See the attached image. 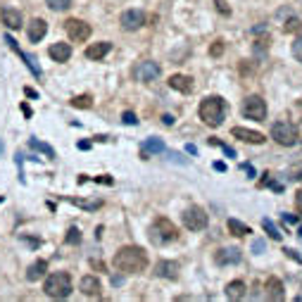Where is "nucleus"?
Listing matches in <instances>:
<instances>
[{"label":"nucleus","instance_id":"obj_1","mask_svg":"<svg viewBox=\"0 0 302 302\" xmlns=\"http://www.w3.org/2000/svg\"><path fill=\"white\" fill-rule=\"evenodd\" d=\"M115 267L119 271H124V274H138L147 267V255L143 248H122L119 252L115 255Z\"/></svg>","mask_w":302,"mask_h":302},{"label":"nucleus","instance_id":"obj_2","mask_svg":"<svg viewBox=\"0 0 302 302\" xmlns=\"http://www.w3.org/2000/svg\"><path fill=\"white\" fill-rule=\"evenodd\" d=\"M200 119L209 126H221L226 117V100L219 98V95H207L205 100L200 102Z\"/></svg>","mask_w":302,"mask_h":302},{"label":"nucleus","instance_id":"obj_3","mask_svg":"<svg viewBox=\"0 0 302 302\" xmlns=\"http://www.w3.org/2000/svg\"><path fill=\"white\" fill-rule=\"evenodd\" d=\"M48 297H53V300H64V297H69L71 293V276L67 271H55L46 279V286H43Z\"/></svg>","mask_w":302,"mask_h":302},{"label":"nucleus","instance_id":"obj_4","mask_svg":"<svg viewBox=\"0 0 302 302\" xmlns=\"http://www.w3.org/2000/svg\"><path fill=\"white\" fill-rule=\"evenodd\" d=\"M150 238H153V243H160V245H164V243L176 240L178 238V231H176V226L171 224L167 217H160V219H155V224H153V229H150Z\"/></svg>","mask_w":302,"mask_h":302},{"label":"nucleus","instance_id":"obj_5","mask_svg":"<svg viewBox=\"0 0 302 302\" xmlns=\"http://www.w3.org/2000/svg\"><path fill=\"white\" fill-rule=\"evenodd\" d=\"M271 138L276 140L279 145L290 147L297 143V129L290 122H276V124L271 126Z\"/></svg>","mask_w":302,"mask_h":302},{"label":"nucleus","instance_id":"obj_6","mask_svg":"<svg viewBox=\"0 0 302 302\" xmlns=\"http://www.w3.org/2000/svg\"><path fill=\"white\" fill-rule=\"evenodd\" d=\"M243 115L248 117V119H255V122H264V117H267V102L259 95H248L245 102H243Z\"/></svg>","mask_w":302,"mask_h":302},{"label":"nucleus","instance_id":"obj_7","mask_svg":"<svg viewBox=\"0 0 302 302\" xmlns=\"http://www.w3.org/2000/svg\"><path fill=\"white\" fill-rule=\"evenodd\" d=\"M64 29H67V36H69L74 43H84L91 36V24L81 22V19H67L64 22Z\"/></svg>","mask_w":302,"mask_h":302},{"label":"nucleus","instance_id":"obj_8","mask_svg":"<svg viewBox=\"0 0 302 302\" xmlns=\"http://www.w3.org/2000/svg\"><path fill=\"white\" fill-rule=\"evenodd\" d=\"M183 224H186V229H191V231H202L205 226H207V214H205V209L202 207H188L186 212H183Z\"/></svg>","mask_w":302,"mask_h":302},{"label":"nucleus","instance_id":"obj_9","mask_svg":"<svg viewBox=\"0 0 302 302\" xmlns=\"http://www.w3.org/2000/svg\"><path fill=\"white\" fill-rule=\"evenodd\" d=\"M157 77H160V67H157L153 60H143V62H138L133 67V79H136V81L147 84V81H153V79H157Z\"/></svg>","mask_w":302,"mask_h":302},{"label":"nucleus","instance_id":"obj_10","mask_svg":"<svg viewBox=\"0 0 302 302\" xmlns=\"http://www.w3.org/2000/svg\"><path fill=\"white\" fill-rule=\"evenodd\" d=\"M119 22L124 26V31H136L145 24V15H143V10H126Z\"/></svg>","mask_w":302,"mask_h":302},{"label":"nucleus","instance_id":"obj_11","mask_svg":"<svg viewBox=\"0 0 302 302\" xmlns=\"http://www.w3.org/2000/svg\"><path fill=\"white\" fill-rule=\"evenodd\" d=\"M231 133H233V138L245 140V143H252V145H262L264 140H267V136H262L259 131H250V129H243V126H236Z\"/></svg>","mask_w":302,"mask_h":302},{"label":"nucleus","instance_id":"obj_12","mask_svg":"<svg viewBox=\"0 0 302 302\" xmlns=\"http://www.w3.org/2000/svg\"><path fill=\"white\" fill-rule=\"evenodd\" d=\"M214 259H217V264H221V267H229V264H238L240 259H243V252H240L238 248H224L214 255Z\"/></svg>","mask_w":302,"mask_h":302},{"label":"nucleus","instance_id":"obj_13","mask_svg":"<svg viewBox=\"0 0 302 302\" xmlns=\"http://www.w3.org/2000/svg\"><path fill=\"white\" fill-rule=\"evenodd\" d=\"M48 33V24L43 22V19H31L29 22V29H26V36H29V41L31 43H39V41H43V36Z\"/></svg>","mask_w":302,"mask_h":302},{"label":"nucleus","instance_id":"obj_14","mask_svg":"<svg viewBox=\"0 0 302 302\" xmlns=\"http://www.w3.org/2000/svg\"><path fill=\"white\" fill-rule=\"evenodd\" d=\"M79 288H81V293L88 295V297H98V295H100V290H102L100 281L95 279V276H84V279H81V283H79Z\"/></svg>","mask_w":302,"mask_h":302},{"label":"nucleus","instance_id":"obj_15","mask_svg":"<svg viewBox=\"0 0 302 302\" xmlns=\"http://www.w3.org/2000/svg\"><path fill=\"white\" fill-rule=\"evenodd\" d=\"M167 84H169V88L181 91V93H191V91H193V79L183 77V74H174V77H169Z\"/></svg>","mask_w":302,"mask_h":302},{"label":"nucleus","instance_id":"obj_16","mask_svg":"<svg viewBox=\"0 0 302 302\" xmlns=\"http://www.w3.org/2000/svg\"><path fill=\"white\" fill-rule=\"evenodd\" d=\"M155 274L157 276H162V279H178V264L176 262H169V259H162V262H157L155 267Z\"/></svg>","mask_w":302,"mask_h":302},{"label":"nucleus","instance_id":"obj_17","mask_svg":"<svg viewBox=\"0 0 302 302\" xmlns=\"http://www.w3.org/2000/svg\"><path fill=\"white\" fill-rule=\"evenodd\" d=\"M109 50H112V43H107V41H102V43H93V46L86 48V57H88V60H102Z\"/></svg>","mask_w":302,"mask_h":302},{"label":"nucleus","instance_id":"obj_18","mask_svg":"<svg viewBox=\"0 0 302 302\" xmlns=\"http://www.w3.org/2000/svg\"><path fill=\"white\" fill-rule=\"evenodd\" d=\"M267 297L274 302H281L286 297V290H283V283L279 279H269L267 281Z\"/></svg>","mask_w":302,"mask_h":302},{"label":"nucleus","instance_id":"obj_19","mask_svg":"<svg viewBox=\"0 0 302 302\" xmlns=\"http://www.w3.org/2000/svg\"><path fill=\"white\" fill-rule=\"evenodd\" d=\"M48 53H50V57H53L55 62H67L71 57V48L67 43H53Z\"/></svg>","mask_w":302,"mask_h":302},{"label":"nucleus","instance_id":"obj_20","mask_svg":"<svg viewBox=\"0 0 302 302\" xmlns=\"http://www.w3.org/2000/svg\"><path fill=\"white\" fill-rule=\"evenodd\" d=\"M0 17H3V24L10 26V29H19V26H22V15H19L17 10H12V8H5L3 12H0Z\"/></svg>","mask_w":302,"mask_h":302},{"label":"nucleus","instance_id":"obj_21","mask_svg":"<svg viewBox=\"0 0 302 302\" xmlns=\"http://www.w3.org/2000/svg\"><path fill=\"white\" fill-rule=\"evenodd\" d=\"M46 271H48V262L46 259H39V262H33L31 267H29V271H26V279L29 281H39L46 276Z\"/></svg>","mask_w":302,"mask_h":302},{"label":"nucleus","instance_id":"obj_22","mask_svg":"<svg viewBox=\"0 0 302 302\" xmlns=\"http://www.w3.org/2000/svg\"><path fill=\"white\" fill-rule=\"evenodd\" d=\"M245 295V283L243 281H231L229 286H226V297L229 300H240Z\"/></svg>","mask_w":302,"mask_h":302},{"label":"nucleus","instance_id":"obj_23","mask_svg":"<svg viewBox=\"0 0 302 302\" xmlns=\"http://www.w3.org/2000/svg\"><path fill=\"white\" fill-rule=\"evenodd\" d=\"M153 153V155H157V153H164V143L160 138H147L145 143H143V157H147Z\"/></svg>","mask_w":302,"mask_h":302},{"label":"nucleus","instance_id":"obj_24","mask_svg":"<svg viewBox=\"0 0 302 302\" xmlns=\"http://www.w3.org/2000/svg\"><path fill=\"white\" fill-rule=\"evenodd\" d=\"M229 231H231L233 236H238V238H243V236H248V233H252V231H250V226L240 224L238 219H229Z\"/></svg>","mask_w":302,"mask_h":302},{"label":"nucleus","instance_id":"obj_25","mask_svg":"<svg viewBox=\"0 0 302 302\" xmlns=\"http://www.w3.org/2000/svg\"><path fill=\"white\" fill-rule=\"evenodd\" d=\"M29 145L33 147V150H41L43 155H48V160H55V150L48 143H41L39 138H29Z\"/></svg>","mask_w":302,"mask_h":302},{"label":"nucleus","instance_id":"obj_26","mask_svg":"<svg viewBox=\"0 0 302 302\" xmlns=\"http://www.w3.org/2000/svg\"><path fill=\"white\" fill-rule=\"evenodd\" d=\"M262 229L267 233H269V238L271 240H281V231L276 229V224L271 221V219H262Z\"/></svg>","mask_w":302,"mask_h":302},{"label":"nucleus","instance_id":"obj_27","mask_svg":"<svg viewBox=\"0 0 302 302\" xmlns=\"http://www.w3.org/2000/svg\"><path fill=\"white\" fill-rule=\"evenodd\" d=\"M46 5L55 12H64V10L71 8V0H46Z\"/></svg>","mask_w":302,"mask_h":302},{"label":"nucleus","instance_id":"obj_28","mask_svg":"<svg viewBox=\"0 0 302 302\" xmlns=\"http://www.w3.org/2000/svg\"><path fill=\"white\" fill-rule=\"evenodd\" d=\"M71 105L81 109H88L93 105V100H91V95H77V98H71Z\"/></svg>","mask_w":302,"mask_h":302},{"label":"nucleus","instance_id":"obj_29","mask_svg":"<svg viewBox=\"0 0 302 302\" xmlns=\"http://www.w3.org/2000/svg\"><path fill=\"white\" fill-rule=\"evenodd\" d=\"M300 29H302V22L297 17H290V19L283 24V31L286 33H295V31H300Z\"/></svg>","mask_w":302,"mask_h":302},{"label":"nucleus","instance_id":"obj_30","mask_svg":"<svg viewBox=\"0 0 302 302\" xmlns=\"http://www.w3.org/2000/svg\"><path fill=\"white\" fill-rule=\"evenodd\" d=\"M67 243H69V245H79V243H81V231H79L77 226H71L69 231H67Z\"/></svg>","mask_w":302,"mask_h":302},{"label":"nucleus","instance_id":"obj_31","mask_svg":"<svg viewBox=\"0 0 302 302\" xmlns=\"http://www.w3.org/2000/svg\"><path fill=\"white\" fill-rule=\"evenodd\" d=\"M74 205H79V207H84V209H98L102 205L100 200H95V202H86V200H77V198H69Z\"/></svg>","mask_w":302,"mask_h":302},{"label":"nucleus","instance_id":"obj_32","mask_svg":"<svg viewBox=\"0 0 302 302\" xmlns=\"http://www.w3.org/2000/svg\"><path fill=\"white\" fill-rule=\"evenodd\" d=\"M209 143H212V145H219V147H221V150H224V153H226V157H236V150H233V147H229V145H226V143H221V140H217V138H209Z\"/></svg>","mask_w":302,"mask_h":302},{"label":"nucleus","instance_id":"obj_33","mask_svg":"<svg viewBox=\"0 0 302 302\" xmlns=\"http://www.w3.org/2000/svg\"><path fill=\"white\" fill-rule=\"evenodd\" d=\"M267 50H269V39H262V41H257L255 43V53L257 55H264Z\"/></svg>","mask_w":302,"mask_h":302},{"label":"nucleus","instance_id":"obj_34","mask_svg":"<svg viewBox=\"0 0 302 302\" xmlns=\"http://www.w3.org/2000/svg\"><path fill=\"white\" fill-rule=\"evenodd\" d=\"M221 53H224V41H217L214 46L209 48V55H212V57H219Z\"/></svg>","mask_w":302,"mask_h":302},{"label":"nucleus","instance_id":"obj_35","mask_svg":"<svg viewBox=\"0 0 302 302\" xmlns=\"http://www.w3.org/2000/svg\"><path fill=\"white\" fill-rule=\"evenodd\" d=\"M122 122H124V124H129V126L138 124V119H136V115H133V112H124V115H122Z\"/></svg>","mask_w":302,"mask_h":302},{"label":"nucleus","instance_id":"obj_36","mask_svg":"<svg viewBox=\"0 0 302 302\" xmlns=\"http://www.w3.org/2000/svg\"><path fill=\"white\" fill-rule=\"evenodd\" d=\"M293 55H295V60H300L302 62V39H297L293 43Z\"/></svg>","mask_w":302,"mask_h":302},{"label":"nucleus","instance_id":"obj_37","mask_svg":"<svg viewBox=\"0 0 302 302\" xmlns=\"http://www.w3.org/2000/svg\"><path fill=\"white\" fill-rule=\"evenodd\" d=\"M214 5H217V10L221 12V15H231V8L226 5L224 0H214Z\"/></svg>","mask_w":302,"mask_h":302},{"label":"nucleus","instance_id":"obj_38","mask_svg":"<svg viewBox=\"0 0 302 302\" xmlns=\"http://www.w3.org/2000/svg\"><path fill=\"white\" fill-rule=\"evenodd\" d=\"M169 160H174V162H181V164H186V160L178 155V153H169Z\"/></svg>","mask_w":302,"mask_h":302},{"label":"nucleus","instance_id":"obj_39","mask_svg":"<svg viewBox=\"0 0 302 302\" xmlns=\"http://www.w3.org/2000/svg\"><path fill=\"white\" fill-rule=\"evenodd\" d=\"M286 255L290 257V259H295V262H302V259H300V255H297L295 250H286Z\"/></svg>","mask_w":302,"mask_h":302},{"label":"nucleus","instance_id":"obj_40","mask_svg":"<svg viewBox=\"0 0 302 302\" xmlns=\"http://www.w3.org/2000/svg\"><path fill=\"white\" fill-rule=\"evenodd\" d=\"M252 250H255V252H262V250H264V240H255Z\"/></svg>","mask_w":302,"mask_h":302},{"label":"nucleus","instance_id":"obj_41","mask_svg":"<svg viewBox=\"0 0 302 302\" xmlns=\"http://www.w3.org/2000/svg\"><path fill=\"white\" fill-rule=\"evenodd\" d=\"M162 122H164L167 126H171V124H174V117H171V115H164V117H162Z\"/></svg>","mask_w":302,"mask_h":302},{"label":"nucleus","instance_id":"obj_42","mask_svg":"<svg viewBox=\"0 0 302 302\" xmlns=\"http://www.w3.org/2000/svg\"><path fill=\"white\" fill-rule=\"evenodd\" d=\"M283 221H288V224H295V221H297V219H295L293 214H283Z\"/></svg>","mask_w":302,"mask_h":302},{"label":"nucleus","instance_id":"obj_43","mask_svg":"<svg viewBox=\"0 0 302 302\" xmlns=\"http://www.w3.org/2000/svg\"><path fill=\"white\" fill-rule=\"evenodd\" d=\"M214 169H217V171H226V164L224 162H214Z\"/></svg>","mask_w":302,"mask_h":302},{"label":"nucleus","instance_id":"obj_44","mask_svg":"<svg viewBox=\"0 0 302 302\" xmlns=\"http://www.w3.org/2000/svg\"><path fill=\"white\" fill-rule=\"evenodd\" d=\"M79 147H81V150H88V147H91V143H86V140H81V143H79Z\"/></svg>","mask_w":302,"mask_h":302},{"label":"nucleus","instance_id":"obj_45","mask_svg":"<svg viewBox=\"0 0 302 302\" xmlns=\"http://www.w3.org/2000/svg\"><path fill=\"white\" fill-rule=\"evenodd\" d=\"M186 150L191 153V155H195V153H198V147H195V145H186Z\"/></svg>","mask_w":302,"mask_h":302},{"label":"nucleus","instance_id":"obj_46","mask_svg":"<svg viewBox=\"0 0 302 302\" xmlns=\"http://www.w3.org/2000/svg\"><path fill=\"white\" fill-rule=\"evenodd\" d=\"M297 207L302 209V191H300V193H297Z\"/></svg>","mask_w":302,"mask_h":302},{"label":"nucleus","instance_id":"obj_47","mask_svg":"<svg viewBox=\"0 0 302 302\" xmlns=\"http://www.w3.org/2000/svg\"><path fill=\"white\" fill-rule=\"evenodd\" d=\"M300 236H302V226H300Z\"/></svg>","mask_w":302,"mask_h":302}]
</instances>
